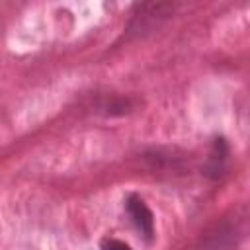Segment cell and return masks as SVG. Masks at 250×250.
<instances>
[{"instance_id": "1", "label": "cell", "mask_w": 250, "mask_h": 250, "mask_svg": "<svg viewBox=\"0 0 250 250\" xmlns=\"http://www.w3.org/2000/svg\"><path fill=\"white\" fill-rule=\"evenodd\" d=\"M178 4L172 2H143L133 8V18L127 25L129 35H145L158 27L166 18L176 12Z\"/></svg>"}, {"instance_id": "2", "label": "cell", "mask_w": 250, "mask_h": 250, "mask_svg": "<svg viewBox=\"0 0 250 250\" xmlns=\"http://www.w3.org/2000/svg\"><path fill=\"white\" fill-rule=\"evenodd\" d=\"M125 207H127V213L129 217L133 219L135 227L146 236V238H152L154 234V215L152 211L148 209V205L137 197V195H129L127 201H125Z\"/></svg>"}, {"instance_id": "3", "label": "cell", "mask_w": 250, "mask_h": 250, "mask_svg": "<svg viewBox=\"0 0 250 250\" xmlns=\"http://www.w3.org/2000/svg\"><path fill=\"white\" fill-rule=\"evenodd\" d=\"M227 158H229V145L223 137H217L213 141V148L209 152V158L205 162V174L209 178H219L223 176L225 168H227Z\"/></svg>"}, {"instance_id": "4", "label": "cell", "mask_w": 250, "mask_h": 250, "mask_svg": "<svg viewBox=\"0 0 250 250\" xmlns=\"http://www.w3.org/2000/svg\"><path fill=\"white\" fill-rule=\"evenodd\" d=\"M100 109L105 115H125L133 109V100L131 98H119V96H111L105 98L100 105Z\"/></svg>"}, {"instance_id": "5", "label": "cell", "mask_w": 250, "mask_h": 250, "mask_svg": "<svg viewBox=\"0 0 250 250\" xmlns=\"http://www.w3.org/2000/svg\"><path fill=\"white\" fill-rule=\"evenodd\" d=\"M102 250H131V246L117 238H105L102 240Z\"/></svg>"}]
</instances>
